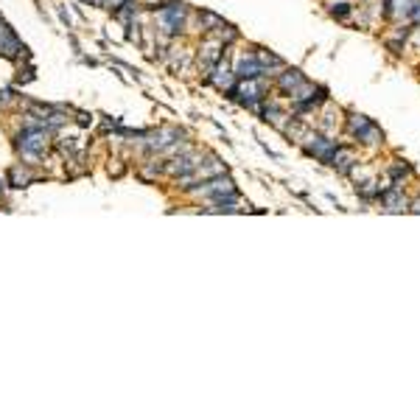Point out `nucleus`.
Here are the masks:
<instances>
[{
    "label": "nucleus",
    "mask_w": 420,
    "mask_h": 420,
    "mask_svg": "<svg viewBox=\"0 0 420 420\" xmlns=\"http://www.w3.org/2000/svg\"><path fill=\"white\" fill-rule=\"evenodd\" d=\"M409 199L404 188H386L381 196H378V205L384 213H409Z\"/></svg>",
    "instance_id": "5"
},
{
    "label": "nucleus",
    "mask_w": 420,
    "mask_h": 420,
    "mask_svg": "<svg viewBox=\"0 0 420 420\" xmlns=\"http://www.w3.org/2000/svg\"><path fill=\"white\" fill-rule=\"evenodd\" d=\"M12 176H14V183H17V185H23L25 179H28V174H25V171H20V168H14V174H12Z\"/></svg>",
    "instance_id": "16"
},
{
    "label": "nucleus",
    "mask_w": 420,
    "mask_h": 420,
    "mask_svg": "<svg viewBox=\"0 0 420 420\" xmlns=\"http://www.w3.org/2000/svg\"><path fill=\"white\" fill-rule=\"evenodd\" d=\"M183 17H185L183 6H171V9H163V12H160L163 28H166L168 34H176V31H179V25H183Z\"/></svg>",
    "instance_id": "12"
},
{
    "label": "nucleus",
    "mask_w": 420,
    "mask_h": 420,
    "mask_svg": "<svg viewBox=\"0 0 420 420\" xmlns=\"http://www.w3.org/2000/svg\"><path fill=\"white\" fill-rule=\"evenodd\" d=\"M353 9H356V6H350V3H347V0H337V3H328V14H331L334 20H339V23L350 20Z\"/></svg>",
    "instance_id": "14"
},
{
    "label": "nucleus",
    "mask_w": 420,
    "mask_h": 420,
    "mask_svg": "<svg viewBox=\"0 0 420 420\" xmlns=\"http://www.w3.org/2000/svg\"><path fill=\"white\" fill-rule=\"evenodd\" d=\"M194 194L202 196V199H227V196L235 194V183H233V176H227V174H216L210 179H202V185Z\"/></svg>",
    "instance_id": "3"
},
{
    "label": "nucleus",
    "mask_w": 420,
    "mask_h": 420,
    "mask_svg": "<svg viewBox=\"0 0 420 420\" xmlns=\"http://www.w3.org/2000/svg\"><path fill=\"white\" fill-rule=\"evenodd\" d=\"M358 163H362V155H358L353 146H345V143H339L337 155H334V160H331V168H337L339 174L350 176V171H353Z\"/></svg>",
    "instance_id": "6"
},
{
    "label": "nucleus",
    "mask_w": 420,
    "mask_h": 420,
    "mask_svg": "<svg viewBox=\"0 0 420 420\" xmlns=\"http://www.w3.org/2000/svg\"><path fill=\"white\" fill-rule=\"evenodd\" d=\"M297 146L303 148L309 157H314V160H319V163H325V166H331V160H334V155H337V148H339V137H328V135H322V132H309Z\"/></svg>",
    "instance_id": "2"
},
{
    "label": "nucleus",
    "mask_w": 420,
    "mask_h": 420,
    "mask_svg": "<svg viewBox=\"0 0 420 420\" xmlns=\"http://www.w3.org/2000/svg\"><path fill=\"white\" fill-rule=\"evenodd\" d=\"M381 6H384V20L409 23V14L415 9V0H381Z\"/></svg>",
    "instance_id": "9"
},
{
    "label": "nucleus",
    "mask_w": 420,
    "mask_h": 420,
    "mask_svg": "<svg viewBox=\"0 0 420 420\" xmlns=\"http://www.w3.org/2000/svg\"><path fill=\"white\" fill-rule=\"evenodd\" d=\"M409 213H417V216H420V194L409 199Z\"/></svg>",
    "instance_id": "15"
},
{
    "label": "nucleus",
    "mask_w": 420,
    "mask_h": 420,
    "mask_svg": "<svg viewBox=\"0 0 420 420\" xmlns=\"http://www.w3.org/2000/svg\"><path fill=\"white\" fill-rule=\"evenodd\" d=\"M381 176L389 183V188H406V183L415 176V168H412V163H406V160H389L386 166H384V171H381Z\"/></svg>",
    "instance_id": "4"
},
{
    "label": "nucleus",
    "mask_w": 420,
    "mask_h": 420,
    "mask_svg": "<svg viewBox=\"0 0 420 420\" xmlns=\"http://www.w3.org/2000/svg\"><path fill=\"white\" fill-rule=\"evenodd\" d=\"M319 112V109H317ZM342 109H334V104L331 101H325V109L319 112V124H317V129L322 132V135H328V137H339V124H342Z\"/></svg>",
    "instance_id": "8"
},
{
    "label": "nucleus",
    "mask_w": 420,
    "mask_h": 420,
    "mask_svg": "<svg viewBox=\"0 0 420 420\" xmlns=\"http://www.w3.org/2000/svg\"><path fill=\"white\" fill-rule=\"evenodd\" d=\"M303 81H306V76H303V70H300V68H283V70L278 73V81H275V84H278L280 93L289 99L291 90H297Z\"/></svg>",
    "instance_id": "10"
},
{
    "label": "nucleus",
    "mask_w": 420,
    "mask_h": 420,
    "mask_svg": "<svg viewBox=\"0 0 420 420\" xmlns=\"http://www.w3.org/2000/svg\"><path fill=\"white\" fill-rule=\"evenodd\" d=\"M233 73H235V79H255V76H266L263 73V65L258 62V56H255V51L252 53H241L233 62Z\"/></svg>",
    "instance_id": "7"
},
{
    "label": "nucleus",
    "mask_w": 420,
    "mask_h": 420,
    "mask_svg": "<svg viewBox=\"0 0 420 420\" xmlns=\"http://www.w3.org/2000/svg\"><path fill=\"white\" fill-rule=\"evenodd\" d=\"M345 135L358 148H381L384 146V129L376 127L362 112H345Z\"/></svg>",
    "instance_id": "1"
},
{
    "label": "nucleus",
    "mask_w": 420,
    "mask_h": 420,
    "mask_svg": "<svg viewBox=\"0 0 420 420\" xmlns=\"http://www.w3.org/2000/svg\"><path fill=\"white\" fill-rule=\"evenodd\" d=\"M255 56H258V62L263 65V73H266V76H278V73L286 68L283 59L275 56L272 51H266V48H255Z\"/></svg>",
    "instance_id": "11"
},
{
    "label": "nucleus",
    "mask_w": 420,
    "mask_h": 420,
    "mask_svg": "<svg viewBox=\"0 0 420 420\" xmlns=\"http://www.w3.org/2000/svg\"><path fill=\"white\" fill-rule=\"evenodd\" d=\"M20 146H23L25 155H40L42 148H45V132H37V129L25 132V135L20 137Z\"/></svg>",
    "instance_id": "13"
}]
</instances>
